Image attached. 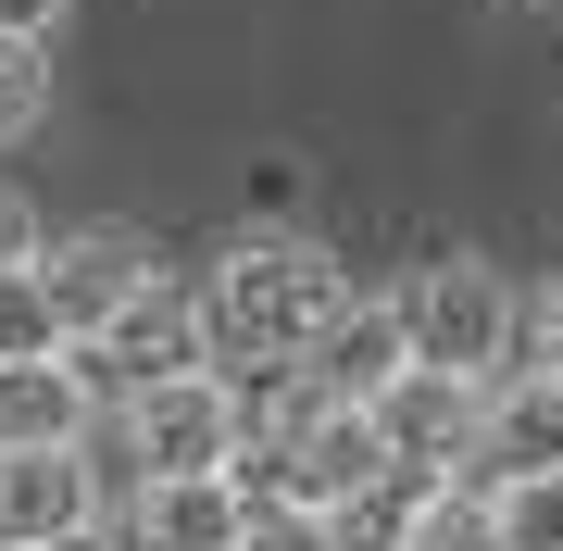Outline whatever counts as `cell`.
<instances>
[{
  "label": "cell",
  "mask_w": 563,
  "mask_h": 551,
  "mask_svg": "<svg viewBox=\"0 0 563 551\" xmlns=\"http://www.w3.org/2000/svg\"><path fill=\"white\" fill-rule=\"evenodd\" d=\"M188 288H201L213 364L225 376H276V364H301L313 327L351 301V264H339V239H313V213H301V225H225L213 264Z\"/></svg>",
  "instance_id": "6da1fadb"
},
{
  "label": "cell",
  "mask_w": 563,
  "mask_h": 551,
  "mask_svg": "<svg viewBox=\"0 0 563 551\" xmlns=\"http://www.w3.org/2000/svg\"><path fill=\"white\" fill-rule=\"evenodd\" d=\"M251 439V388L225 364H176L151 388H113V451L139 476H188V464H239Z\"/></svg>",
  "instance_id": "7a4b0ae2"
},
{
  "label": "cell",
  "mask_w": 563,
  "mask_h": 551,
  "mask_svg": "<svg viewBox=\"0 0 563 551\" xmlns=\"http://www.w3.org/2000/svg\"><path fill=\"white\" fill-rule=\"evenodd\" d=\"M388 301L413 327V364H451V376H501L514 364V276L488 251H426Z\"/></svg>",
  "instance_id": "3957f363"
},
{
  "label": "cell",
  "mask_w": 563,
  "mask_h": 551,
  "mask_svg": "<svg viewBox=\"0 0 563 551\" xmlns=\"http://www.w3.org/2000/svg\"><path fill=\"white\" fill-rule=\"evenodd\" d=\"M163 276V251L139 239V225H38V288H51V313H63V339H88V327H113L125 301Z\"/></svg>",
  "instance_id": "277c9868"
},
{
  "label": "cell",
  "mask_w": 563,
  "mask_h": 551,
  "mask_svg": "<svg viewBox=\"0 0 563 551\" xmlns=\"http://www.w3.org/2000/svg\"><path fill=\"white\" fill-rule=\"evenodd\" d=\"M476 401H488V376H451V364H401L376 388V439H388V464H426V476H476Z\"/></svg>",
  "instance_id": "5b68a950"
},
{
  "label": "cell",
  "mask_w": 563,
  "mask_h": 551,
  "mask_svg": "<svg viewBox=\"0 0 563 551\" xmlns=\"http://www.w3.org/2000/svg\"><path fill=\"white\" fill-rule=\"evenodd\" d=\"M76 351H88V376H101V388H151V376H176V364H213V339H201V288L163 264L139 301H125L113 327H88Z\"/></svg>",
  "instance_id": "8992f818"
},
{
  "label": "cell",
  "mask_w": 563,
  "mask_h": 551,
  "mask_svg": "<svg viewBox=\"0 0 563 551\" xmlns=\"http://www.w3.org/2000/svg\"><path fill=\"white\" fill-rule=\"evenodd\" d=\"M101 439H25L0 451V551L13 539H88L101 527Z\"/></svg>",
  "instance_id": "52a82bcc"
},
{
  "label": "cell",
  "mask_w": 563,
  "mask_h": 551,
  "mask_svg": "<svg viewBox=\"0 0 563 551\" xmlns=\"http://www.w3.org/2000/svg\"><path fill=\"white\" fill-rule=\"evenodd\" d=\"M239 527H251V489L225 464L139 476V502H125V551H239Z\"/></svg>",
  "instance_id": "ba28073f"
},
{
  "label": "cell",
  "mask_w": 563,
  "mask_h": 551,
  "mask_svg": "<svg viewBox=\"0 0 563 551\" xmlns=\"http://www.w3.org/2000/svg\"><path fill=\"white\" fill-rule=\"evenodd\" d=\"M101 401H113V388L88 376L76 339L25 351V364H0V451H25V439H101Z\"/></svg>",
  "instance_id": "9c48e42d"
},
{
  "label": "cell",
  "mask_w": 563,
  "mask_h": 551,
  "mask_svg": "<svg viewBox=\"0 0 563 551\" xmlns=\"http://www.w3.org/2000/svg\"><path fill=\"white\" fill-rule=\"evenodd\" d=\"M539 464H563V376L501 364V376H488V401H476V489L539 476Z\"/></svg>",
  "instance_id": "30bf717a"
},
{
  "label": "cell",
  "mask_w": 563,
  "mask_h": 551,
  "mask_svg": "<svg viewBox=\"0 0 563 551\" xmlns=\"http://www.w3.org/2000/svg\"><path fill=\"white\" fill-rule=\"evenodd\" d=\"M401 364H413L401 301H363V288H351L339 313H325V327H313V351H301V376H313V388H339V401H376V388L401 376Z\"/></svg>",
  "instance_id": "8fae6325"
},
{
  "label": "cell",
  "mask_w": 563,
  "mask_h": 551,
  "mask_svg": "<svg viewBox=\"0 0 563 551\" xmlns=\"http://www.w3.org/2000/svg\"><path fill=\"white\" fill-rule=\"evenodd\" d=\"M426 502H439V476H426V464H376L351 502H325V527H339V551H413Z\"/></svg>",
  "instance_id": "7c38bea8"
},
{
  "label": "cell",
  "mask_w": 563,
  "mask_h": 551,
  "mask_svg": "<svg viewBox=\"0 0 563 551\" xmlns=\"http://www.w3.org/2000/svg\"><path fill=\"white\" fill-rule=\"evenodd\" d=\"M51 101H63V63H51V38L0 25V151H13V139H38V125H51Z\"/></svg>",
  "instance_id": "4fadbf2b"
},
{
  "label": "cell",
  "mask_w": 563,
  "mask_h": 551,
  "mask_svg": "<svg viewBox=\"0 0 563 551\" xmlns=\"http://www.w3.org/2000/svg\"><path fill=\"white\" fill-rule=\"evenodd\" d=\"M413 551H514V539H501V489H476V476H439V502H426Z\"/></svg>",
  "instance_id": "5bb4252c"
},
{
  "label": "cell",
  "mask_w": 563,
  "mask_h": 551,
  "mask_svg": "<svg viewBox=\"0 0 563 551\" xmlns=\"http://www.w3.org/2000/svg\"><path fill=\"white\" fill-rule=\"evenodd\" d=\"M25 351H63V313H51V288H38V251L0 264V364H25Z\"/></svg>",
  "instance_id": "9a60e30c"
},
{
  "label": "cell",
  "mask_w": 563,
  "mask_h": 551,
  "mask_svg": "<svg viewBox=\"0 0 563 551\" xmlns=\"http://www.w3.org/2000/svg\"><path fill=\"white\" fill-rule=\"evenodd\" d=\"M501 539H514V551H563V464L501 476Z\"/></svg>",
  "instance_id": "2e32d148"
},
{
  "label": "cell",
  "mask_w": 563,
  "mask_h": 551,
  "mask_svg": "<svg viewBox=\"0 0 563 551\" xmlns=\"http://www.w3.org/2000/svg\"><path fill=\"white\" fill-rule=\"evenodd\" d=\"M514 364L526 376H563V276L514 288Z\"/></svg>",
  "instance_id": "e0dca14e"
},
{
  "label": "cell",
  "mask_w": 563,
  "mask_h": 551,
  "mask_svg": "<svg viewBox=\"0 0 563 551\" xmlns=\"http://www.w3.org/2000/svg\"><path fill=\"white\" fill-rule=\"evenodd\" d=\"M239 551H339V527H325L313 502H251V527H239Z\"/></svg>",
  "instance_id": "ac0fdd59"
},
{
  "label": "cell",
  "mask_w": 563,
  "mask_h": 551,
  "mask_svg": "<svg viewBox=\"0 0 563 551\" xmlns=\"http://www.w3.org/2000/svg\"><path fill=\"white\" fill-rule=\"evenodd\" d=\"M38 251V213H25V188H0V264H25Z\"/></svg>",
  "instance_id": "d6986e66"
},
{
  "label": "cell",
  "mask_w": 563,
  "mask_h": 551,
  "mask_svg": "<svg viewBox=\"0 0 563 551\" xmlns=\"http://www.w3.org/2000/svg\"><path fill=\"white\" fill-rule=\"evenodd\" d=\"M63 13H76V0H0V25H25V38H51Z\"/></svg>",
  "instance_id": "ffe728a7"
},
{
  "label": "cell",
  "mask_w": 563,
  "mask_h": 551,
  "mask_svg": "<svg viewBox=\"0 0 563 551\" xmlns=\"http://www.w3.org/2000/svg\"><path fill=\"white\" fill-rule=\"evenodd\" d=\"M13 551H101V527H88V539H13Z\"/></svg>",
  "instance_id": "44dd1931"
}]
</instances>
